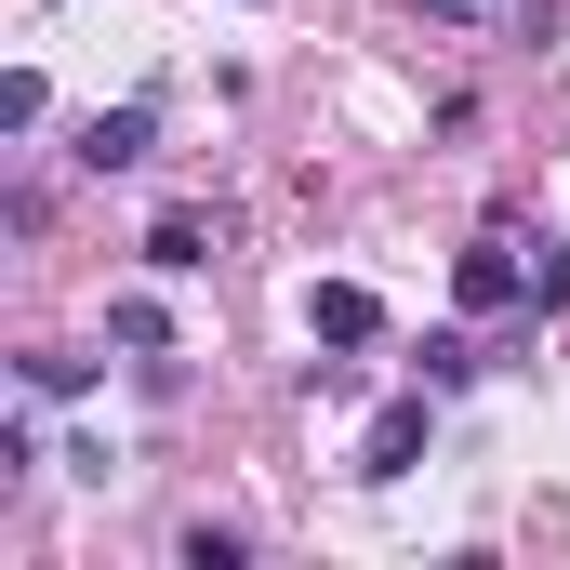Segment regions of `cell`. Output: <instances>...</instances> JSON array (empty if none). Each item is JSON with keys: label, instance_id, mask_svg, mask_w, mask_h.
I'll return each mask as SVG.
<instances>
[{"label": "cell", "instance_id": "obj_4", "mask_svg": "<svg viewBox=\"0 0 570 570\" xmlns=\"http://www.w3.org/2000/svg\"><path fill=\"white\" fill-rule=\"evenodd\" d=\"M146 266H159V279H186V266H213V239H199V213H159V226H146Z\"/></svg>", "mask_w": 570, "mask_h": 570}, {"label": "cell", "instance_id": "obj_1", "mask_svg": "<svg viewBox=\"0 0 570 570\" xmlns=\"http://www.w3.org/2000/svg\"><path fill=\"white\" fill-rule=\"evenodd\" d=\"M412 451H425V399H385L358 438V478H412Z\"/></svg>", "mask_w": 570, "mask_h": 570}, {"label": "cell", "instance_id": "obj_3", "mask_svg": "<svg viewBox=\"0 0 570 570\" xmlns=\"http://www.w3.org/2000/svg\"><path fill=\"white\" fill-rule=\"evenodd\" d=\"M146 120H159V107H107V120L80 134V159H94V173H134V159H146Z\"/></svg>", "mask_w": 570, "mask_h": 570}, {"label": "cell", "instance_id": "obj_6", "mask_svg": "<svg viewBox=\"0 0 570 570\" xmlns=\"http://www.w3.org/2000/svg\"><path fill=\"white\" fill-rule=\"evenodd\" d=\"M531 292H544V305H570V239H544V266H531Z\"/></svg>", "mask_w": 570, "mask_h": 570}, {"label": "cell", "instance_id": "obj_2", "mask_svg": "<svg viewBox=\"0 0 570 570\" xmlns=\"http://www.w3.org/2000/svg\"><path fill=\"white\" fill-rule=\"evenodd\" d=\"M305 318H318V345H372V332H385V305H372L358 279H332L318 305H305Z\"/></svg>", "mask_w": 570, "mask_h": 570}, {"label": "cell", "instance_id": "obj_7", "mask_svg": "<svg viewBox=\"0 0 570 570\" xmlns=\"http://www.w3.org/2000/svg\"><path fill=\"white\" fill-rule=\"evenodd\" d=\"M438 27H491V13H504V0H425Z\"/></svg>", "mask_w": 570, "mask_h": 570}, {"label": "cell", "instance_id": "obj_5", "mask_svg": "<svg viewBox=\"0 0 570 570\" xmlns=\"http://www.w3.org/2000/svg\"><path fill=\"white\" fill-rule=\"evenodd\" d=\"M451 279H464V305H518V253H504V239H478Z\"/></svg>", "mask_w": 570, "mask_h": 570}]
</instances>
